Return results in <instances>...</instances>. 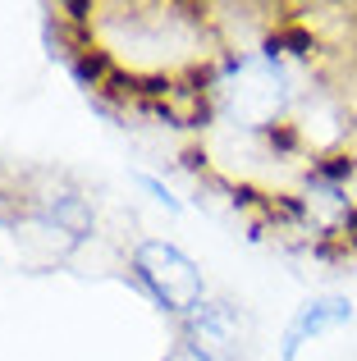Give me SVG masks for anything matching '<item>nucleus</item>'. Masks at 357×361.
<instances>
[{
	"label": "nucleus",
	"mask_w": 357,
	"mask_h": 361,
	"mask_svg": "<svg viewBox=\"0 0 357 361\" xmlns=\"http://www.w3.org/2000/svg\"><path fill=\"white\" fill-rule=\"evenodd\" d=\"M133 270L143 279V288L152 293L156 302H165L178 316H193L202 307V274L188 261L178 247L170 243H143L133 252Z\"/></svg>",
	"instance_id": "obj_1"
},
{
	"label": "nucleus",
	"mask_w": 357,
	"mask_h": 361,
	"mask_svg": "<svg viewBox=\"0 0 357 361\" xmlns=\"http://www.w3.org/2000/svg\"><path fill=\"white\" fill-rule=\"evenodd\" d=\"M243 334H248V325L229 302H202L183 325L188 353L197 361H234L243 348Z\"/></svg>",
	"instance_id": "obj_2"
},
{
	"label": "nucleus",
	"mask_w": 357,
	"mask_h": 361,
	"mask_svg": "<svg viewBox=\"0 0 357 361\" xmlns=\"http://www.w3.org/2000/svg\"><path fill=\"white\" fill-rule=\"evenodd\" d=\"M349 316H353V307H349L344 298H321V302H307V307L298 311V320L289 325V334H284V357L294 361V357H298V348H303L307 338H316V334H325V329L344 325Z\"/></svg>",
	"instance_id": "obj_3"
},
{
	"label": "nucleus",
	"mask_w": 357,
	"mask_h": 361,
	"mask_svg": "<svg viewBox=\"0 0 357 361\" xmlns=\"http://www.w3.org/2000/svg\"><path fill=\"white\" fill-rule=\"evenodd\" d=\"M115 69H119V64L110 60V51H101V46H92V51L73 55V78H78L83 87H92V92L106 87V82L115 78Z\"/></svg>",
	"instance_id": "obj_4"
},
{
	"label": "nucleus",
	"mask_w": 357,
	"mask_h": 361,
	"mask_svg": "<svg viewBox=\"0 0 357 361\" xmlns=\"http://www.w3.org/2000/svg\"><path fill=\"white\" fill-rule=\"evenodd\" d=\"M353 169H357V160L339 151V156H325V160H316V169H312V174H316V183H330V188H339L344 178H353Z\"/></svg>",
	"instance_id": "obj_5"
},
{
	"label": "nucleus",
	"mask_w": 357,
	"mask_h": 361,
	"mask_svg": "<svg viewBox=\"0 0 357 361\" xmlns=\"http://www.w3.org/2000/svg\"><path fill=\"white\" fill-rule=\"evenodd\" d=\"M55 220H60L64 229L73 233V238H83V233L92 229V215H87V206H83L78 197H64V202L55 206Z\"/></svg>",
	"instance_id": "obj_6"
},
{
	"label": "nucleus",
	"mask_w": 357,
	"mask_h": 361,
	"mask_svg": "<svg viewBox=\"0 0 357 361\" xmlns=\"http://www.w3.org/2000/svg\"><path fill=\"white\" fill-rule=\"evenodd\" d=\"M266 142H270V151H279V156H294V151L298 147H303V133H298L294 128V123H270V128H266Z\"/></svg>",
	"instance_id": "obj_7"
}]
</instances>
